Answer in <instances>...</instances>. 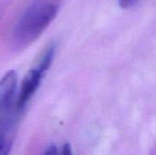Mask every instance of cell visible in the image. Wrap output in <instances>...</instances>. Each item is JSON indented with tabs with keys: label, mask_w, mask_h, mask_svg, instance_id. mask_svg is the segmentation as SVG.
I'll return each instance as SVG.
<instances>
[{
	"label": "cell",
	"mask_w": 156,
	"mask_h": 155,
	"mask_svg": "<svg viewBox=\"0 0 156 155\" xmlns=\"http://www.w3.org/2000/svg\"><path fill=\"white\" fill-rule=\"evenodd\" d=\"M44 155H58V150H57V147L52 144L50 146H48L45 152Z\"/></svg>",
	"instance_id": "cell-6"
},
{
	"label": "cell",
	"mask_w": 156,
	"mask_h": 155,
	"mask_svg": "<svg viewBox=\"0 0 156 155\" xmlns=\"http://www.w3.org/2000/svg\"><path fill=\"white\" fill-rule=\"evenodd\" d=\"M16 86L17 77L15 70L7 71L0 79V112L12 107Z\"/></svg>",
	"instance_id": "cell-4"
},
{
	"label": "cell",
	"mask_w": 156,
	"mask_h": 155,
	"mask_svg": "<svg viewBox=\"0 0 156 155\" xmlns=\"http://www.w3.org/2000/svg\"><path fill=\"white\" fill-rule=\"evenodd\" d=\"M61 0H33L19 16L13 31V39L18 47L34 42L57 16Z\"/></svg>",
	"instance_id": "cell-1"
},
{
	"label": "cell",
	"mask_w": 156,
	"mask_h": 155,
	"mask_svg": "<svg viewBox=\"0 0 156 155\" xmlns=\"http://www.w3.org/2000/svg\"><path fill=\"white\" fill-rule=\"evenodd\" d=\"M62 155H73L69 143H65L62 148Z\"/></svg>",
	"instance_id": "cell-7"
},
{
	"label": "cell",
	"mask_w": 156,
	"mask_h": 155,
	"mask_svg": "<svg viewBox=\"0 0 156 155\" xmlns=\"http://www.w3.org/2000/svg\"><path fill=\"white\" fill-rule=\"evenodd\" d=\"M16 113L12 107L2 112L0 117V155H8L15 138Z\"/></svg>",
	"instance_id": "cell-3"
},
{
	"label": "cell",
	"mask_w": 156,
	"mask_h": 155,
	"mask_svg": "<svg viewBox=\"0 0 156 155\" xmlns=\"http://www.w3.org/2000/svg\"><path fill=\"white\" fill-rule=\"evenodd\" d=\"M54 56L55 46L49 45L44 49L33 68H31V69L27 73L22 81L19 95L16 100V109L18 111L24 108V106L37 90L46 71H48L53 61Z\"/></svg>",
	"instance_id": "cell-2"
},
{
	"label": "cell",
	"mask_w": 156,
	"mask_h": 155,
	"mask_svg": "<svg viewBox=\"0 0 156 155\" xmlns=\"http://www.w3.org/2000/svg\"><path fill=\"white\" fill-rule=\"evenodd\" d=\"M138 0H119V4L122 7H130L132 5H133Z\"/></svg>",
	"instance_id": "cell-5"
}]
</instances>
